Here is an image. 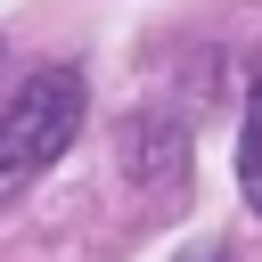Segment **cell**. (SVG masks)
<instances>
[{
	"label": "cell",
	"instance_id": "cell-1",
	"mask_svg": "<svg viewBox=\"0 0 262 262\" xmlns=\"http://www.w3.org/2000/svg\"><path fill=\"white\" fill-rule=\"evenodd\" d=\"M82 131V74L74 66H41L8 106H0V205L25 196Z\"/></svg>",
	"mask_w": 262,
	"mask_h": 262
},
{
	"label": "cell",
	"instance_id": "cell-2",
	"mask_svg": "<svg viewBox=\"0 0 262 262\" xmlns=\"http://www.w3.org/2000/svg\"><path fill=\"white\" fill-rule=\"evenodd\" d=\"M131 172H139L147 188L180 196V180H188V131L164 123V115H139V123H131Z\"/></svg>",
	"mask_w": 262,
	"mask_h": 262
},
{
	"label": "cell",
	"instance_id": "cell-3",
	"mask_svg": "<svg viewBox=\"0 0 262 262\" xmlns=\"http://www.w3.org/2000/svg\"><path fill=\"white\" fill-rule=\"evenodd\" d=\"M237 188H246V205L262 213V74H254V90H246V131H237Z\"/></svg>",
	"mask_w": 262,
	"mask_h": 262
},
{
	"label": "cell",
	"instance_id": "cell-4",
	"mask_svg": "<svg viewBox=\"0 0 262 262\" xmlns=\"http://www.w3.org/2000/svg\"><path fill=\"white\" fill-rule=\"evenodd\" d=\"M180 262H221V254H180Z\"/></svg>",
	"mask_w": 262,
	"mask_h": 262
}]
</instances>
